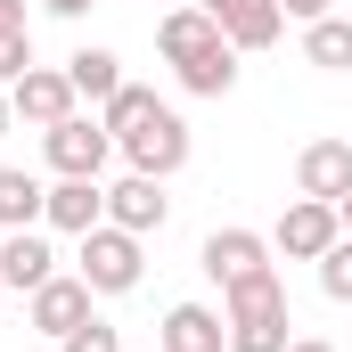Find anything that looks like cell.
Segmentation results:
<instances>
[{
	"label": "cell",
	"mask_w": 352,
	"mask_h": 352,
	"mask_svg": "<svg viewBox=\"0 0 352 352\" xmlns=\"http://www.w3.org/2000/svg\"><path fill=\"white\" fill-rule=\"evenodd\" d=\"M221 320H230V352H287L295 320H287V278L278 270H254L238 287H221Z\"/></svg>",
	"instance_id": "1"
},
{
	"label": "cell",
	"mask_w": 352,
	"mask_h": 352,
	"mask_svg": "<svg viewBox=\"0 0 352 352\" xmlns=\"http://www.w3.org/2000/svg\"><path fill=\"white\" fill-rule=\"evenodd\" d=\"M115 148L131 156V173H148V180H173L180 164H188V123H180L173 107L156 98V107H148V115H140V123H131V131H123Z\"/></svg>",
	"instance_id": "2"
},
{
	"label": "cell",
	"mask_w": 352,
	"mask_h": 352,
	"mask_svg": "<svg viewBox=\"0 0 352 352\" xmlns=\"http://www.w3.org/2000/svg\"><path fill=\"white\" fill-rule=\"evenodd\" d=\"M41 156H50V173H58V180H98V173H107V156H115V131L90 123V115H66V123L41 131Z\"/></svg>",
	"instance_id": "3"
},
{
	"label": "cell",
	"mask_w": 352,
	"mask_h": 352,
	"mask_svg": "<svg viewBox=\"0 0 352 352\" xmlns=\"http://www.w3.org/2000/svg\"><path fill=\"white\" fill-rule=\"evenodd\" d=\"M74 263H82L90 295H131V287H140V270H148V263H140V238H131V230H115V221H98V230H90Z\"/></svg>",
	"instance_id": "4"
},
{
	"label": "cell",
	"mask_w": 352,
	"mask_h": 352,
	"mask_svg": "<svg viewBox=\"0 0 352 352\" xmlns=\"http://www.w3.org/2000/svg\"><path fill=\"white\" fill-rule=\"evenodd\" d=\"M8 107H16V123H33V131L82 115V98H74V82H66V66H25V74L8 82Z\"/></svg>",
	"instance_id": "5"
},
{
	"label": "cell",
	"mask_w": 352,
	"mask_h": 352,
	"mask_svg": "<svg viewBox=\"0 0 352 352\" xmlns=\"http://www.w3.org/2000/svg\"><path fill=\"white\" fill-rule=\"evenodd\" d=\"M336 238H344V221H336V205H320V197H295V205L278 213V230H270V246H278L287 263H320Z\"/></svg>",
	"instance_id": "6"
},
{
	"label": "cell",
	"mask_w": 352,
	"mask_h": 352,
	"mask_svg": "<svg viewBox=\"0 0 352 352\" xmlns=\"http://www.w3.org/2000/svg\"><path fill=\"white\" fill-rule=\"evenodd\" d=\"M25 320H33L41 336H74L82 320H98V311H90V278L82 270H74V278H41V287L25 295Z\"/></svg>",
	"instance_id": "7"
},
{
	"label": "cell",
	"mask_w": 352,
	"mask_h": 352,
	"mask_svg": "<svg viewBox=\"0 0 352 352\" xmlns=\"http://www.w3.org/2000/svg\"><path fill=\"white\" fill-rule=\"evenodd\" d=\"M295 197H320V205L352 197V140H311L295 156Z\"/></svg>",
	"instance_id": "8"
},
{
	"label": "cell",
	"mask_w": 352,
	"mask_h": 352,
	"mask_svg": "<svg viewBox=\"0 0 352 352\" xmlns=\"http://www.w3.org/2000/svg\"><path fill=\"white\" fill-rule=\"evenodd\" d=\"M164 213H173V197H164V180H148V173H123L115 188H107V221L131 230V238L164 230Z\"/></svg>",
	"instance_id": "9"
},
{
	"label": "cell",
	"mask_w": 352,
	"mask_h": 352,
	"mask_svg": "<svg viewBox=\"0 0 352 352\" xmlns=\"http://www.w3.org/2000/svg\"><path fill=\"white\" fill-rule=\"evenodd\" d=\"M197 263H205V278H213V287H238V278L270 270V238H254V230H213Z\"/></svg>",
	"instance_id": "10"
},
{
	"label": "cell",
	"mask_w": 352,
	"mask_h": 352,
	"mask_svg": "<svg viewBox=\"0 0 352 352\" xmlns=\"http://www.w3.org/2000/svg\"><path fill=\"white\" fill-rule=\"evenodd\" d=\"M156 352H230V320L205 303H173L156 328Z\"/></svg>",
	"instance_id": "11"
},
{
	"label": "cell",
	"mask_w": 352,
	"mask_h": 352,
	"mask_svg": "<svg viewBox=\"0 0 352 352\" xmlns=\"http://www.w3.org/2000/svg\"><path fill=\"white\" fill-rule=\"evenodd\" d=\"M41 278H58L50 238H41V230H8V238H0V287H8V295H33Z\"/></svg>",
	"instance_id": "12"
},
{
	"label": "cell",
	"mask_w": 352,
	"mask_h": 352,
	"mask_svg": "<svg viewBox=\"0 0 352 352\" xmlns=\"http://www.w3.org/2000/svg\"><path fill=\"white\" fill-rule=\"evenodd\" d=\"M50 230H66V238H90L98 221H107V188L98 180H50V213H41Z\"/></svg>",
	"instance_id": "13"
},
{
	"label": "cell",
	"mask_w": 352,
	"mask_h": 352,
	"mask_svg": "<svg viewBox=\"0 0 352 352\" xmlns=\"http://www.w3.org/2000/svg\"><path fill=\"white\" fill-rule=\"evenodd\" d=\"M156 50L173 58V74H180V66H197L205 50H221V25H213L205 8H173V16L156 25Z\"/></svg>",
	"instance_id": "14"
},
{
	"label": "cell",
	"mask_w": 352,
	"mask_h": 352,
	"mask_svg": "<svg viewBox=\"0 0 352 352\" xmlns=\"http://www.w3.org/2000/svg\"><path fill=\"white\" fill-rule=\"evenodd\" d=\"M213 25H221V41H230L238 58H246V50H270V41L287 33V16H278V0H238V8H221Z\"/></svg>",
	"instance_id": "15"
},
{
	"label": "cell",
	"mask_w": 352,
	"mask_h": 352,
	"mask_svg": "<svg viewBox=\"0 0 352 352\" xmlns=\"http://www.w3.org/2000/svg\"><path fill=\"white\" fill-rule=\"evenodd\" d=\"M41 213H50V188L16 164H0V230H41Z\"/></svg>",
	"instance_id": "16"
},
{
	"label": "cell",
	"mask_w": 352,
	"mask_h": 352,
	"mask_svg": "<svg viewBox=\"0 0 352 352\" xmlns=\"http://www.w3.org/2000/svg\"><path fill=\"white\" fill-rule=\"evenodd\" d=\"M303 58H311L320 74H352V16H320V25H303Z\"/></svg>",
	"instance_id": "17"
},
{
	"label": "cell",
	"mask_w": 352,
	"mask_h": 352,
	"mask_svg": "<svg viewBox=\"0 0 352 352\" xmlns=\"http://www.w3.org/2000/svg\"><path fill=\"white\" fill-rule=\"evenodd\" d=\"M66 82H74V98H98V107H107V98L123 90V66H115V50H74V58H66Z\"/></svg>",
	"instance_id": "18"
},
{
	"label": "cell",
	"mask_w": 352,
	"mask_h": 352,
	"mask_svg": "<svg viewBox=\"0 0 352 352\" xmlns=\"http://www.w3.org/2000/svg\"><path fill=\"white\" fill-rule=\"evenodd\" d=\"M180 90H197V98H230V90H238V50L221 41V50H205L197 66H180Z\"/></svg>",
	"instance_id": "19"
},
{
	"label": "cell",
	"mask_w": 352,
	"mask_h": 352,
	"mask_svg": "<svg viewBox=\"0 0 352 352\" xmlns=\"http://www.w3.org/2000/svg\"><path fill=\"white\" fill-rule=\"evenodd\" d=\"M320 295H328V303H352V238H336V246L320 254Z\"/></svg>",
	"instance_id": "20"
},
{
	"label": "cell",
	"mask_w": 352,
	"mask_h": 352,
	"mask_svg": "<svg viewBox=\"0 0 352 352\" xmlns=\"http://www.w3.org/2000/svg\"><path fill=\"white\" fill-rule=\"evenodd\" d=\"M148 107H156V90H140V82H123V90H115V98H107V115H98V123H107V131H115V140H123V131H131V123H140V115H148Z\"/></svg>",
	"instance_id": "21"
},
{
	"label": "cell",
	"mask_w": 352,
	"mask_h": 352,
	"mask_svg": "<svg viewBox=\"0 0 352 352\" xmlns=\"http://www.w3.org/2000/svg\"><path fill=\"white\" fill-rule=\"evenodd\" d=\"M58 352H123V336H115L107 320H82L74 336H58Z\"/></svg>",
	"instance_id": "22"
},
{
	"label": "cell",
	"mask_w": 352,
	"mask_h": 352,
	"mask_svg": "<svg viewBox=\"0 0 352 352\" xmlns=\"http://www.w3.org/2000/svg\"><path fill=\"white\" fill-rule=\"evenodd\" d=\"M25 66H33V25L25 33H0V82H16Z\"/></svg>",
	"instance_id": "23"
},
{
	"label": "cell",
	"mask_w": 352,
	"mask_h": 352,
	"mask_svg": "<svg viewBox=\"0 0 352 352\" xmlns=\"http://www.w3.org/2000/svg\"><path fill=\"white\" fill-rule=\"evenodd\" d=\"M278 16H295V25H320V16H336V0H278Z\"/></svg>",
	"instance_id": "24"
},
{
	"label": "cell",
	"mask_w": 352,
	"mask_h": 352,
	"mask_svg": "<svg viewBox=\"0 0 352 352\" xmlns=\"http://www.w3.org/2000/svg\"><path fill=\"white\" fill-rule=\"evenodd\" d=\"M0 33H25V0H0Z\"/></svg>",
	"instance_id": "25"
},
{
	"label": "cell",
	"mask_w": 352,
	"mask_h": 352,
	"mask_svg": "<svg viewBox=\"0 0 352 352\" xmlns=\"http://www.w3.org/2000/svg\"><path fill=\"white\" fill-rule=\"evenodd\" d=\"M82 8H98V0H50V16H82Z\"/></svg>",
	"instance_id": "26"
},
{
	"label": "cell",
	"mask_w": 352,
	"mask_h": 352,
	"mask_svg": "<svg viewBox=\"0 0 352 352\" xmlns=\"http://www.w3.org/2000/svg\"><path fill=\"white\" fill-rule=\"evenodd\" d=\"M8 123H16V107H8V82H0V140H8Z\"/></svg>",
	"instance_id": "27"
},
{
	"label": "cell",
	"mask_w": 352,
	"mask_h": 352,
	"mask_svg": "<svg viewBox=\"0 0 352 352\" xmlns=\"http://www.w3.org/2000/svg\"><path fill=\"white\" fill-rule=\"evenodd\" d=\"M287 352H336V344H320V336H295V344H287Z\"/></svg>",
	"instance_id": "28"
},
{
	"label": "cell",
	"mask_w": 352,
	"mask_h": 352,
	"mask_svg": "<svg viewBox=\"0 0 352 352\" xmlns=\"http://www.w3.org/2000/svg\"><path fill=\"white\" fill-rule=\"evenodd\" d=\"M336 221H344V238H352V197H336Z\"/></svg>",
	"instance_id": "29"
},
{
	"label": "cell",
	"mask_w": 352,
	"mask_h": 352,
	"mask_svg": "<svg viewBox=\"0 0 352 352\" xmlns=\"http://www.w3.org/2000/svg\"><path fill=\"white\" fill-rule=\"evenodd\" d=\"M197 8H205V16H221V8H238V0H197Z\"/></svg>",
	"instance_id": "30"
},
{
	"label": "cell",
	"mask_w": 352,
	"mask_h": 352,
	"mask_svg": "<svg viewBox=\"0 0 352 352\" xmlns=\"http://www.w3.org/2000/svg\"><path fill=\"white\" fill-rule=\"evenodd\" d=\"M0 295H8V287H0Z\"/></svg>",
	"instance_id": "31"
}]
</instances>
